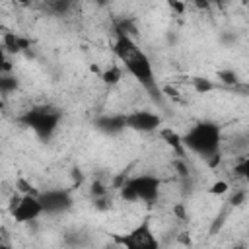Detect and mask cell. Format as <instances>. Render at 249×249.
I'll return each mask as SVG.
<instances>
[{
    "label": "cell",
    "instance_id": "6da1fadb",
    "mask_svg": "<svg viewBox=\"0 0 249 249\" xmlns=\"http://www.w3.org/2000/svg\"><path fill=\"white\" fill-rule=\"evenodd\" d=\"M115 53L119 56V60L124 64L126 72L132 74L144 88H152L154 86V70H152V62L146 56L144 51H140L136 47V43L128 37V35H119L117 43H115Z\"/></svg>",
    "mask_w": 249,
    "mask_h": 249
},
{
    "label": "cell",
    "instance_id": "7a4b0ae2",
    "mask_svg": "<svg viewBox=\"0 0 249 249\" xmlns=\"http://www.w3.org/2000/svg\"><path fill=\"white\" fill-rule=\"evenodd\" d=\"M183 148L187 146L189 150L210 158L218 152L220 146V128L212 123H196L195 126L189 128V132L181 138Z\"/></svg>",
    "mask_w": 249,
    "mask_h": 249
},
{
    "label": "cell",
    "instance_id": "3957f363",
    "mask_svg": "<svg viewBox=\"0 0 249 249\" xmlns=\"http://www.w3.org/2000/svg\"><path fill=\"white\" fill-rule=\"evenodd\" d=\"M121 195L124 200H144V202H156L160 195V179L152 175H140L134 179L124 181Z\"/></svg>",
    "mask_w": 249,
    "mask_h": 249
},
{
    "label": "cell",
    "instance_id": "277c9868",
    "mask_svg": "<svg viewBox=\"0 0 249 249\" xmlns=\"http://www.w3.org/2000/svg\"><path fill=\"white\" fill-rule=\"evenodd\" d=\"M117 243L124 249H160V241L150 226V220H142L124 235H117Z\"/></svg>",
    "mask_w": 249,
    "mask_h": 249
},
{
    "label": "cell",
    "instance_id": "5b68a950",
    "mask_svg": "<svg viewBox=\"0 0 249 249\" xmlns=\"http://www.w3.org/2000/svg\"><path fill=\"white\" fill-rule=\"evenodd\" d=\"M58 119H60L58 111H54L51 107H35L23 115V123L27 126H31L41 138H47L53 134V130L58 124Z\"/></svg>",
    "mask_w": 249,
    "mask_h": 249
},
{
    "label": "cell",
    "instance_id": "8992f818",
    "mask_svg": "<svg viewBox=\"0 0 249 249\" xmlns=\"http://www.w3.org/2000/svg\"><path fill=\"white\" fill-rule=\"evenodd\" d=\"M43 212L39 195H14L10 198V214L16 222H31Z\"/></svg>",
    "mask_w": 249,
    "mask_h": 249
},
{
    "label": "cell",
    "instance_id": "52a82bcc",
    "mask_svg": "<svg viewBox=\"0 0 249 249\" xmlns=\"http://www.w3.org/2000/svg\"><path fill=\"white\" fill-rule=\"evenodd\" d=\"M161 124L160 115L150 113V111H134L124 115V126L138 130V132H152Z\"/></svg>",
    "mask_w": 249,
    "mask_h": 249
},
{
    "label": "cell",
    "instance_id": "ba28073f",
    "mask_svg": "<svg viewBox=\"0 0 249 249\" xmlns=\"http://www.w3.org/2000/svg\"><path fill=\"white\" fill-rule=\"evenodd\" d=\"M39 200H41L45 212H62V210H66L72 204L70 193L62 191V189L43 193V195H39Z\"/></svg>",
    "mask_w": 249,
    "mask_h": 249
},
{
    "label": "cell",
    "instance_id": "9c48e42d",
    "mask_svg": "<svg viewBox=\"0 0 249 249\" xmlns=\"http://www.w3.org/2000/svg\"><path fill=\"white\" fill-rule=\"evenodd\" d=\"M2 41H4V49L10 51V53H19V51H23V49L29 47V41L23 39V37H19L14 31H6Z\"/></svg>",
    "mask_w": 249,
    "mask_h": 249
},
{
    "label": "cell",
    "instance_id": "30bf717a",
    "mask_svg": "<svg viewBox=\"0 0 249 249\" xmlns=\"http://www.w3.org/2000/svg\"><path fill=\"white\" fill-rule=\"evenodd\" d=\"M97 126L105 132H115L124 128V115H111V117H103L97 121Z\"/></svg>",
    "mask_w": 249,
    "mask_h": 249
},
{
    "label": "cell",
    "instance_id": "8fae6325",
    "mask_svg": "<svg viewBox=\"0 0 249 249\" xmlns=\"http://www.w3.org/2000/svg\"><path fill=\"white\" fill-rule=\"evenodd\" d=\"M160 134H161V138H163L175 152L183 154V142H181V136H179L175 130H171V128H163Z\"/></svg>",
    "mask_w": 249,
    "mask_h": 249
},
{
    "label": "cell",
    "instance_id": "7c38bea8",
    "mask_svg": "<svg viewBox=\"0 0 249 249\" xmlns=\"http://www.w3.org/2000/svg\"><path fill=\"white\" fill-rule=\"evenodd\" d=\"M101 78H103V82L105 84H109V86H113V84H117L121 78H123V70H121V66H117V64H111L103 74H101Z\"/></svg>",
    "mask_w": 249,
    "mask_h": 249
},
{
    "label": "cell",
    "instance_id": "4fadbf2b",
    "mask_svg": "<svg viewBox=\"0 0 249 249\" xmlns=\"http://www.w3.org/2000/svg\"><path fill=\"white\" fill-rule=\"evenodd\" d=\"M16 88H18V80H16V78L6 76V74L0 76V93H10V91H14Z\"/></svg>",
    "mask_w": 249,
    "mask_h": 249
},
{
    "label": "cell",
    "instance_id": "5bb4252c",
    "mask_svg": "<svg viewBox=\"0 0 249 249\" xmlns=\"http://www.w3.org/2000/svg\"><path fill=\"white\" fill-rule=\"evenodd\" d=\"M10 70H12V64H10L8 56H6V51L0 47V76L2 74H8Z\"/></svg>",
    "mask_w": 249,
    "mask_h": 249
},
{
    "label": "cell",
    "instance_id": "9a60e30c",
    "mask_svg": "<svg viewBox=\"0 0 249 249\" xmlns=\"http://www.w3.org/2000/svg\"><path fill=\"white\" fill-rule=\"evenodd\" d=\"M228 189H230V187H228L226 181H216V183L208 189V193H210V195H224V193H228Z\"/></svg>",
    "mask_w": 249,
    "mask_h": 249
},
{
    "label": "cell",
    "instance_id": "2e32d148",
    "mask_svg": "<svg viewBox=\"0 0 249 249\" xmlns=\"http://www.w3.org/2000/svg\"><path fill=\"white\" fill-rule=\"evenodd\" d=\"M233 171H235V175L245 177V175H247V171H249V160H247V158H243V160L235 165V169H233Z\"/></svg>",
    "mask_w": 249,
    "mask_h": 249
},
{
    "label": "cell",
    "instance_id": "e0dca14e",
    "mask_svg": "<svg viewBox=\"0 0 249 249\" xmlns=\"http://www.w3.org/2000/svg\"><path fill=\"white\" fill-rule=\"evenodd\" d=\"M91 193H95V195H103V193H105V189H103L99 183H95V185L91 187Z\"/></svg>",
    "mask_w": 249,
    "mask_h": 249
},
{
    "label": "cell",
    "instance_id": "ac0fdd59",
    "mask_svg": "<svg viewBox=\"0 0 249 249\" xmlns=\"http://www.w3.org/2000/svg\"><path fill=\"white\" fill-rule=\"evenodd\" d=\"M171 6L177 10V12H183V4H177V2H171Z\"/></svg>",
    "mask_w": 249,
    "mask_h": 249
},
{
    "label": "cell",
    "instance_id": "d6986e66",
    "mask_svg": "<svg viewBox=\"0 0 249 249\" xmlns=\"http://www.w3.org/2000/svg\"><path fill=\"white\" fill-rule=\"evenodd\" d=\"M0 249H10V247H6V245H0Z\"/></svg>",
    "mask_w": 249,
    "mask_h": 249
},
{
    "label": "cell",
    "instance_id": "ffe728a7",
    "mask_svg": "<svg viewBox=\"0 0 249 249\" xmlns=\"http://www.w3.org/2000/svg\"><path fill=\"white\" fill-rule=\"evenodd\" d=\"M233 249H245V247H243V245H239V247H233Z\"/></svg>",
    "mask_w": 249,
    "mask_h": 249
}]
</instances>
